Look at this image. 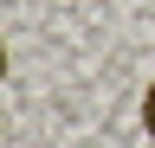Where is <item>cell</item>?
<instances>
[{
	"instance_id": "obj_1",
	"label": "cell",
	"mask_w": 155,
	"mask_h": 148,
	"mask_svg": "<svg viewBox=\"0 0 155 148\" xmlns=\"http://www.w3.org/2000/svg\"><path fill=\"white\" fill-rule=\"evenodd\" d=\"M142 129H149V142H155V84L142 90Z\"/></svg>"
},
{
	"instance_id": "obj_2",
	"label": "cell",
	"mask_w": 155,
	"mask_h": 148,
	"mask_svg": "<svg viewBox=\"0 0 155 148\" xmlns=\"http://www.w3.org/2000/svg\"><path fill=\"white\" fill-rule=\"evenodd\" d=\"M0 77H7V45H0Z\"/></svg>"
}]
</instances>
